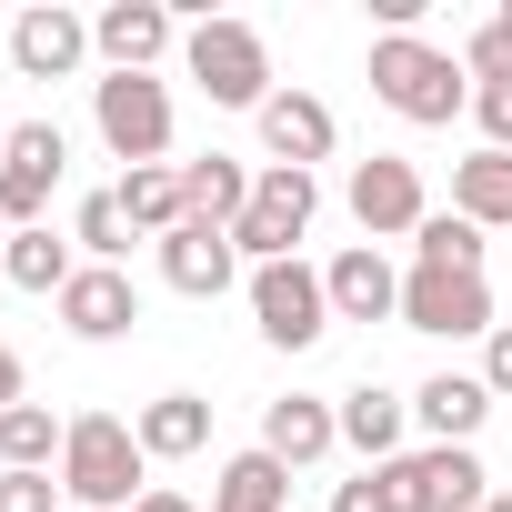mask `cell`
<instances>
[{
  "label": "cell",
  "mask_w": 512,
  "mask_h": 512,
  "mask_svg": "<svg viewBox=\"0 0 512 512\" xmlns=\"http://www.w3.org/2000/svg\"><path fill=\"white\" fill-rule=\"evenodd\" d=\"M11 402H31V372H21V352H11V342H0V412H11Z\"/></svg>",
  "instance_id": "cell-34"
},
{
  "label": "cell",
  "mask_w": 512,
  "mask_h": 512,
  "mask_svg": "<svg viewBox=\"0 0 512 512\" xmlns=\"http://www.w3.org/2000/svg\"><path fill=\"white\" fill-rule=\"evenodd\" d=\"M402 332L432 342H492V282L482 272H402Z\"/></svg>",
  "instance_id": "cell-7"
},
{
  "label": "cell",
  "mask_w": 512,
  "mask_h": 512,
  "mask_svg": "<svg viewBox=\"0 0 512 512\" xmlns=\"http://www.w3.org/2000/svg\"><path fill=\"white\" fill-rule=\"evenodd\" d=\"M181 71L201 81V101L251 111V121H262V101H272V41L251 21H191L181 31Z\"/></svg>",
  "instance_id": "cell-3"
},
{
  "label": "cell",
  "mask_w": 512,
  "mask_h": 512,
  "mask_svg": "<svg viewBox=\"0 0 512 512\" xmlns=\"http://www.w3.org/2000/svg\"><path fill=\"white\" fill-rule=\"evenodd\" d=\"M131 512H201V502H191V492H141Z\"/></svg>",
  "instance_id": "cell-35"
},
{
  "label": "cell",
  "mask_w": 512,
  "mask_h": 512,
  "mask_svg": "<svg viewBox=\"0 0 512 512\" xmlns=\"http://www.w3.org/2000/svg\"><path fill=\"white\" fill-rule=\"evenodd\" d=\"M322 292H332V322H402V272L382 262V241H352L322 262Z\"/></svg>",
  "instance_id": "cell-12"
},
{
  "label": "cell",
  "mask_w": 512,
  "mask_h": 512,
  "mask_svg": "<svg viewBox=\"0 0 512 512\" xmlns=\"http://www.w3.org/2000/svg\"><path fill=\"white\" fill-rule=\"evenodd\" d=\"M392 482H402L412 512H482V502H492V472H482L472 442H422V452L392 462Z\"/></svg>",
  "instance_id": "cell-10"
},
{
  "label": "cell",
  "mask_w": 512,
  "mask_h": 512,
  "mask_svg": "<svg viewBox=\"0 0 512 512\" xmlns=\"http://www.w3.org/2000/svg\"><path fill=\"white\" fill-rule=\"evenodd\" d=\"M0 512H71L61 472H0Z\"/></svg>",
  "instance_id": "cell-31"
},
{
  "label": "cell",
  "mask_w": 512,
  "mask_h": 512,
  "mask_svg": "<svg viewBox=\"0 0 512 512\" xmlns=\"http://www.w3.org/2000/svg\"><path fill=\"white\" fill-rule=\"evenodd\" d=\"M482 512H512V492H492V502H482Z\"/></svg>",
  "instance_id": "cell-36"
},
{
  "label": "cell",
  "mask_w": 512,
  "mask_h": 512,
  "mask_svg": "<svg viewBox=\"0 0 512 512\" xmlns=\"http://www.w3.org/2000/svg\"><path fill=\"white\" fill-rule=\"evenodd\" d=\"M71 272H81V251H71V231H51V221H31V231H11L0 241V282L11 292H71Z\"/></svg>",
  "instance_id": "cell-19"
},
{
  "label": "cell",
  "mask_w": 512,
  "mask_h": 512,
  "mask_svg": "<svg viewBox=\"0 0 512 512\" xmlns=\"http://www.w3.org/2000/svg\"><path fill=\"white\" fill-rule=\"evenodd\" d=\"M492 21H502V31H512V0H502V11H492Z\"/></svg>",
  "instance_id": "cell-37"
},
{
  "label": "cell",
  "mask_w": 512,
  "mask_h": 512,
  "mask_svg": "<svg viewBox=\"0 0 512 512\" xmlns=\"http://www.w3.org/2000/svg\"><path fill=\"white\" fill-rule=\"evenodd\" d=\"M91 51H101V71H161L181 51V21L161 0H111V11H91Z\"/></svg>",
  "instance_id": "cell-11"
},
{
  "label": "cell",
  "mask_w": 512,
  "mask_h": 512,
  "mask_svg": "<svg viewBox=\"0 0 512 512\" xmlns=\"http://www.w3.org/2000/svg\"><path fill=\"white\" fill-rule=\"evenodd\" d=\"M342 201H352L362 241H412V231L432 221V201H422V171H412L402 151H372V161H352Z\"/></svg>",
  "instance_id": "cell-9"
},
{
  "label": "cell",
  "mask_w": 512,
  "mask_h": 512,
  "mask_svg": "<svg viewBox=\"0 0 512 512\" xmlns=\"http://www.w3.org/2000/svg\"><path fill=\"white\" fill-rule=\"evenodd\" d=\"M312 211H322V181H312V171H272V161H262V181H251V211L231 221V251H241L251 272H262V262H302Z\"/></svg>",
  "instance_id": "cell-5"
},
{
  "label": "cell",
  "mask_w": 512,
  "mask_h": 512,
  "mask_svg": "<svg viewBox=\"0 0 512 512\" xmlns=\"http://www.w3.org/2000/svg\"><path fill=\"white\" fill-rule=\"evenodd\" d=\"M412 422H422L432 442H472V432L492 422V382H482V372H432V382L412 392Z\"/></svg>",
  "instance_id": "cell-21"
},
{
  "label": "cell",
  "mask_w": 512,
  "mask_h": 512,
  "mask_svg": "<svg viewBox=\"0 0 512 512\" xmlns=\"http://www.w3.org/2000/svg\"><path fill=\"white\" fill-rule=\"evenodd\" d=\"M262 452H272L282 472H312L322 452H342V402H322V392H282V402H262Z\"/></svg>",
  "instance_id": "cell-15"
},
{
  "label": "cell",
  "mask_w": 512,
  "mask_h": 512,
  "mask_svg": "<svg viewBox=\"0 0 512 512\" xmlns=\"http://www.w3.org/2000/svg\"><path fill=\"white\" fill-rule=\"evenodd\" d=\"M251 161H231V151H201V161H181V201H191V221L201 231H231L241 211H251Z\"/></svg>",
  "instance_id": "cell-20"
},
{
  "label": "cell",
  "mask_w": 512,
  "mask_h": 512,
  "mask_svg": "<svg viewBox=\"0 0 512 512\" xmlns=\"http://www.w3.org/2000/svg\"><path fill=\"white\" fill-rule=\"evenodd\" d=\"M402 432H412V402H402V392H382V382H352V392H342V442L362 452V472L402 462Z\"/></svg>",
  "instance_id": "cell-18"
},
{
  "label": "cell",
  "mask_w": 512,
  "mask_h": 512,
  "mask_svg": "<svg viewBox=\"0 0 512 512\" xmlns=\"http://www.w3.org/2000/svg\"><path fill=\"white\" fill-rule=\"evenodd\" d=\"M151 262H161V282H171L181 302H221V292H231V272H241V251H231V231L181 221L171 241H151Z\"/></svg>",
  "instance_id": "cell-17"
},
{
  "label": "cell",
  "mask_w": 512,
  "mask_h": 512,
  "mask_svg": "<svg viewBox=\"0 0 512 512\" xmlns=\"http://www.w3.org/2000/svg\"><path fill=\"white\" fill-rule=\"evenodd\" d=\"M482 382H492V402H512V322H492V342H482Z\"/></svg>",
  "instance_id": "cell-33"
},
{
  "label": "cell",
  "mask_w": 512,
  "mask_h": 512,
  "mask_svg": "<svg viewBox=\"0 0 512 512\" xmlns=\"http://www.w3.org/2000/svg\"><path fill=\"white\" fill-rule=\"evenodd\" d=\"M81 61H91V21H81V11L41 0V11L11 21V71H21V81H71Z\"/></svg>",
  "instance_id": "cell-13"
},
{
  "label": "cell",
  "mask_w": 512,
  "mask_h": 512,
  "mask_svg": "<svg viewBox=\"0 0 512 512\" xmlns=\"http://www.w3.org/2000/svg\"><path fill=\"white\" fill-rule=\"evenodd\" d=\"M472 121H482V151H512V81H482L472 91Z\"/></svg>",
  "instance_id": "cell-32"
},
{
  "label": "cell",
  "mask_w": 512,
  "mask_h": 512,
  "mask_svg": "<svg viewBox=\"0 0 512 512\" xmlns=\"http://www.w3.org/2000/svg\"><path fill=\"white\" fill-rule=\"evenodd\" d=\"M251 322H262L272 352H312V342L332 332L322 272H312V262H262V272H251Z\"/></svg>",
  "instance_id": "cell-6"
},
{
  "label": "cell",
  "mask_w": 512,
  "mask_h": 512,
  "mask_svg": "<svg viewBox=\"0 0 512 512\" xmlns=\"http://www.w3.org/2000/svg\"><path fill=\"white\" fill-rule=\"evenodd\" d=\"M141 472H151V452L121 412H71V442H61V502L71 512H131Z\"/></svg>",
  "instance_id": "cell-2"
},
{
  "label": "cell",
  "mask_w": 512,
  "mask_h": 512,
  "mask_svg": "<svg viewBox=\"0 0 512 512\" xmlns=\"http://www.w3.org/2000/svg\"><path fill=\"white\" fill-rule=\"evenodd\" d=\"M131 432H141L151 462H191V452H211V402L201 392H161V402L131 412Z\"/></svg>",
  "instance_id": "cell-22"
},
{
  "label": "cell",
  "mask_w": 512,
  "mask_h": 512,
  "mask_svg": "<svg viewBox=\"0 0 512 512\" xmlns=\"http://www.w3.org/2000/svg\"><path fill=\"white\" fill-rule=\"evenodd\" d=\"M61 171H71V141H61V121H11V151H0V221H11V231L51 221V191H61Z\"/></svg>",
  "instance_id": "cell-8"
},
{
  "label": "cell",
  "mask_w": 512,
  "mask_h": 512,
  "mask_svg": "<svg viewBox=\"0 0 512 512\" xmlns=\"http://www.w3.org/2000/svg\"><path fill=\"white\" fill-rule=\"evenodd\" d=\"M111 191H121V211H131V231H141V241H171V231L191 221V201H181V171H171V161H151V171H121Z\"/></svg>",
  "instance_id": "cell-25"
},
{
  "label": "cell",
  "mask_w": 512,
  "mask_h": 512,
  "mask_svg": "<svg viewBox=\"0 0 512 512\" xmlns=\"http://www.w3.org/2000/svg\"><path fill=\"white\" fill-rule=\"evenodd\" d=\"M71 251H81V262H111V272H121V251H131V211H121V191H91V201L71 211Z\"/></svg>",
  "instance_id": "cell-28"
},
{
  "label": "cell",
  "mask_w": 512,
  "mask_h": 512,
  "mask_svg": "<svg viewBox=\"0 0 512 512\" xmlns=\"http://www.w3.org/2000/svg\"><path fill=\"white\" fill-rule=\"evenodd\" d=\"M452 211L482 231H512V151H472L452 161Z\"/></svg>",
  "instance_id": "cell-26"
},
{
  "label": "cell",
  "mask_w": 512,
  "mask_h": 512,
  "mask_svg": "<svg viewBox=\"0 0 512 512\" xmlns=\"http://www.w3.org/2000/svg\"><path fill=\"white\" fill-rule=\"evenodd\" d=\"M462 71H472V91H482V81H512V31H502V21H482V31L462 41Z\"/></svg>",
  "instance_id": "cell-30"
},
{
  "label": "cell",
  "mask_w": 512,
  "mask_h": 512,
  "mask_svg": "<svg viewBox=\"0 0 512 512\" xmlns=\"http://www.w3.org/2000/svg\"><path fill=\"white\" fill-rule=\"evenodd\" d=\"M61 442H71V422L51 402H11L0 412V472H61Z\"/></svg>",
  "instance_id": "cell-24"
},
{
  "label": "cell",
  "mask_w": 512,
  "mask_h": 512,
  "mask_svg": "<svg viewBox=\"0 0 512 512\" xmlns=\"http://www.w3.org/2000/svg\"><path fill=\"white\" fill-rule=\"evenodd\" d=\"M0 151H11V121H0Z\"/></svg>",
  "instance_id": "cell-38"
},
{
  "label": "cell",
  "mask_w": 512,
  "mask_h": 512,
  "mask_svg": "<svg viewBox=\"0 0 512 512\" xmlns=\"http://www.w3.org/2000/svg\"><path fill=\"white\" fill-rule=\"evenodd\" d=\"M332 141H342L332 101H312V91H272V101H262V151H272V171H312V161H332Z\"/></svg>",
  "instance_id": "cell-16"
},
{
  "label": "cell",
  "mask_w": 512,
  "mask_h": 512,
  "mask_svg": "<svg viewBox=\"0 0 512 512\" xmlns=\"http://www.w3.org/2000/svg\"><path fill=\"white\" fill-rule=\"evenodd\" d=\"M412 262H422V272H482V221L432 211V221L412 231Z\"/></svg>",
  "instance_id": "cell-27"
},
{
  "label": "cell",
  "mask_w": 512,
  "mask_h": 512,
  "mask_svg": "<svg viewBox=\"0 0 512 512\" xmlns=\"http://www.w3.org/2000/svg\"><path fill=\"white\" fill-rule=\"evenodd\" d=\"M131 322H141V282L111 272V262H81L71 292H61V332H71V342H121Z\"/></svg>",
  "instance_id": "cell-14"
},
{
  "label": "cell",
  "mask_w": 512,
  "mask_h": 512,
  "mask_svg": "<svg viewBox=\"0 0 512 512\" xmlns=\"http://www.w3.org/2000/svg\"><path fill=\"white\" fill-rule=\"evenodd\" d=\"M372 101L402 111L412 131H452V111H472V71L452 51H432L422 31H392V41H372Z\"/></svg>",
  "instance_id": "cell-1"
},
{
  "label": "cell",
  "mask_w": 512,
  "mask_h": 512,
  "mask_svg": "<svg viewBox=\"0 0 512 512\" xmlns=\"http://www.w3.org/2000/svg\"><path fill=\"white\" fill-rule=\"evenodd\" d=\"M91 121H101V141H111L121 171L171 161V81H151V71H101V81H91Z\"/></svg>",
  "instance_id": "cell-4"
},
{
  "label": "cell",
  "mask_w": 512,
  "mask_h": 512,
  "mask_svg": "<svg viewBox=\"0 0 512 512\" xmlns=\"http://www.w3.org/2000/svg\"><path fill=\"white\" fill-rule=\"evenodd\" d=\"M0 241H11V221H0Z\"/></svg>",
  "instance_id": "cell-39"
},
{
  "label": "cell",
  "mask_w": 512,
  "mask_h": 512,
  "mask_svg": "<svg viewBox=\"0 0 512 512\" xmlns=\"http://www.w3.org/2000/svg\"><path fill=\"white\" fill-rule=\"evenodd\" d=\"M292 502V472L251 442V452H231L221 472H211V512H282Z\"/></svg>",
  "instance_id": "cell-23"
},
{
  "label": "cell",
  "mask_w": 512,
  "mask_h": 512,
  "mask_svg": "<svg viewBox=\"0 0 512 512\" xmlns=\"http://www.w3.org/2000/svg\"><path fill=\"white\" fill-rule=\"evenodd\" d=\"M332 512H412V502H402V482H392V462H382V472L332 482Z\"/></svg>",
  "instance_id": "cell-29"
}]
</instances>
